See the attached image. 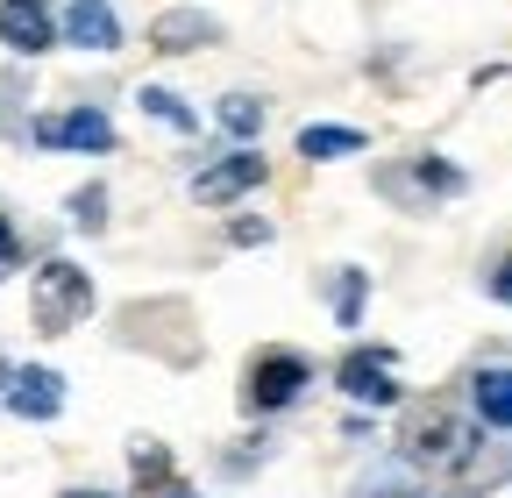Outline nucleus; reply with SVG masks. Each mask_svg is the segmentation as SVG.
<instances>
[{
	"mask_svg": "<svg viewBox=\"0 0 512 498\" xmlns=\"http://www.w3.org/2000/svg\"><path fill=\"white\" fill-rule=\"evenodd\" d=\"M8 406H15L22 420H50V413L64 406V378H57V370H15Z\"/></svg>",
	"mask_w": 512,
	"mask_h": 498,
	"instance_id": "nucleus-10",
	"label": "nucleus"
},
{
	"mask_svg": "<svg viewBox=\"0 0 512 498\" xmlns=\"http://www.w3.org/2000/svg\"><path fill=\"white\" fill-rule=\"evenodd\" d=\"M136 100H143V114H150V121H171L178 136H192V129H200V121H192V107H185L178 93H164V86H143Z\"/></svg>",
	"mask_w": 512,
	"mask_h": 498,
	"instance_id": "nucleus-12",
	"label": "nucleus"
},
{
	"mask_svg": "<svg viewBox=\"0 0 512 498\" xmlns=\"http://www.w3.org/2000/svg\"><path fill=\"white\" fill-rule=\"evenodd\" d=\"M64 36H72L79 50H121V15L107 8V0H72Z\"/></svg>",
	"mask_w": 512,
	"mask_h": 498,
	"instance_id": "nucleus-9",
	"label": "nucleus"
},
{
	"mask_svg": "<svg viewBox=\"0 0 512 498\" xmlns=\"http://www.w3.org/2000/svg\"><path fill=\"white\" fill-rule=\"evenodd\" d=\"M0 43L36 57L57 43V22H50V0H0Z\"/></svg>",
	"mask_w": 512,
	"mask_h": 498,
	"instance_id": "nucleus-7",
	"label": "nucleus"
},
{
	"mask_svg": "<svg viewBox=\"0 0 512 498\" xmlns=\"http://www.w3.org/2000/svg\"><path fill=\"white\" fill-rule=\"evenodd\" d=\"M43 150H114V121L100 107H72V114H43L36 121Z\"/></svg>",
	"mask_w": 512,
	"mask_h": 498,
	"instance_id": "nucleus-6",
	"label": "nucleus"
},
{
	"mask_svg": "<svg viewBox=\"0 0 512 498\" xmlns=\"http://www.w3.org/2000/svg\"><path fill=\"white\" fill-rule=\"evenodd\" d=\"M306 378H313L306 356H292V349H264V356L249 363V378H242V406H249V413H285V406L306 392Z\"/></svg>",
	"mask_w": 512,
	"mask_h": 498,
	"instance_id": "nucleus-3",
	"label": "nucleus"
},
{
	"mask_svg": "<svg viewBox=\"0 0 512 498\" xmlns=\"http://www.w3.org/2000/svg\"><path fill=\"white\" fill-rule=\"evenodd\" d=\"M29 314H36V335H72V328L93 314V278H86L79 264L50 257V264L36 271V285H29Z\"/></svg>",
	"mask_w": 512,
	"mask_h": 498,
	"instance_id": "nucleus-1",
	"label": "nucleus"
},
{
	"mask_svg": "<svg viewBox=\"0 0 512 498\" xmlns=\"http://www.w3.org/2000/svg\"><path fill=\"white\" fill-rule=\"evenodd\" d=\"M72 221H79V228H100V221H107V193H100V185L72 193Z\"/></svg>",
	"mask_w": 512,
	"mask_h": 498,
	"instance_id": "nucleus-17",
	"label": "nucleus"
},
{
	"mask_svg": "<svg viewBox=\"0 0 512 498\" xmlns=\"http://www.w3.org/2000/svg\"><path fill=\"white\" fill-rule=\"evenodd\" d=\"M214 36H221V22L200 15V8H171V15L150 22V43H157L164 57H185V50H200V43H214Z\"/></svg>",
	"mask_w": 512,
	"mask_h": 498,
	"instance_id": "nucleus-8",
	"label": "nucleus"
},
{
	"mask_svg": "<svg viewBox=\"0 0 512 498\" xmlns=\"http://www.w3.org/2000/svg\"><path fill=\"white\" fill-rule=\"evenodd\" d=\"M335 385L356 399V406H392L399 399V356L392 349H349L335 363Z\"/></svg>",
	"mask_w": 512,
	"mask_h": 498,
	"instance_id": "nucleus-4",
	"label": "nucleus"
},
{
	"mask_svg": "<svg viewBox=\"0 0 512 498\" xmlns=\"http://www.w3.org/2000/svg\"><path fill=\"white\" fill-rule=\"evenodd\" d=\"M363 150V129H299V157H349Z\"/></svg>",
	"mask_w": 512,
	"mask_h": 498,
	"instance_id": "nucleus-13",
	"label": "nucleus"
},
{
	"mask_svg": "<svg viewBox=\"0 0 512 498\" xmlns=\"http://www.w3.org/2000/svg\"><path fill=\"white\" fill-rule=\"evenodd\" d=\"M221 121H228V129H235V136H256V129H264V107H256L249 93H228V107H221Z\"/></svg>",
	"mask_w": 512,
	"mask_h": 498,
	"instance_id": "nucleus-15",
	"label": "nucleus"
},
{
	"mask_svg": "<svg viewBox=\"0 0 512 498\" xmlns=\"http://www.w3.org/2000/svg\"><path fill=\"white\" fill-rule=\"evenodd\" d=\"M264 178H271V157H256V150H235V157H221V164H207L200 178H192V200H200V207H228V200L256 193Z\"/></svg>",
	"mask_w": 512,
	"mask_h": 498,
	"instance_id": "nucleus-5",
	"label": "nucleus"
},
{
	"mask_svg": "<svg viewBox=\"0 0 512 498\" xmlns=\"http://www.w3.org/2000/svg\"><path fill=\"white\" fill-rule=\"evenodd\" d=\"M491 299H505V306H512V257L491 271Z\"/></svg>",
	"mask_w": 512,
	"mask_h": 498,
	"instance_id": "nucleus-18",
	"label": "nucleus"
},
{
	"mask_svg": "<svg viewBox=\"0 0 512 498\" xmlns=\"http://www.w3.org/2000/svg\"><path fill=\"white\" fill-rule=\"evenodd\" d=\"M399 442L420 456V463H448V470H470V449H477V434L456 420V413H448L441 399H427V406H413L406 413V434H399Z\"/></svg>",
	"mask_w": 512,
	"mask_h": 498,
	"instance_id": "nucleus-2",
	"label": "nucleus"
},
{
	"mask_svg": "<svg viewBox=\"0 0 512 498\" xmlns=\"http://www.w3.org/2000/svg\"><path fill=\"white\" fill-rule=\"evenodd\" d=\"M8 264H15V228L0 221V271H8Z\"/></svg>",
	"mask_w": 512,
	"mask_h": 498,
	"instance_id": "nucleus-19",
	"label": "nucleus"
},
{
	"mask_svg": "<svg viewBox=\"0 0 512 498\" xmlns=\"http://www.w3.org/2000/svg\"><path fill=\"white\" fill-rule=\"evenodd\" d=\"M136 484H171V456L150 449V442H136Z\"/></svg>",
	"mask_w": 512,
	"mask_h": 498,
	"instance_id": "nucleus-16",
	"label": "nucleus"
},
{
	"mask_svg": "<svg viewBox=\"0 0 512 498\" xmlns=\"http://www.w3.org/2000/svg\"><path fill=\"white\" fill-rule=\"evenodd\" d=\"M64 498H100V491H64Z\"/></svg>",
	"mask_w": 512,
	"mask_h": 498,
	"instance_id": "nucleus-20",
	"label": "nucleus"
},
{
	"mask_svg": "<svg viewBox=\"0 0 512 498\" xmlns=\"http://www.w3.org/2000/svg\"><path fill=\"white\" fill-rule=\"evenodd\" d=\"M164 498H192V491H164Z\"/></svg>",
	"mask_w": 512,
	"mask_h": 498,
	"instance_id": "nucleus-21",
	"label": "nucleus"
},
{
	"mask_svg": "<svg viewBox=\"0 0 512 498\" xmlns=\"http://www.w3.org/2000/svg\"><path fill=\"white\" fill-rule=\"evenodd\" d=\"M470 399H477L484 427H505V434H512V363L477 370V378H470Z\"/></svg>",
	"mask_w": 512,
	"mask_h": 498,
	"instance_id": "nucleus-11",
	"label": "nucleus"
},
{
	"mask_svg": "<svg viewBox=\"0 0 512 498\" xmlns=\"http://www.w3.org/2000/svg\"><path fill=\"white\" fill-rule=\"evenodd\" d=\"M363 292H370V278H363V271H342V292H335V321H342V328L363 321Z\"/></svg>",
	"mask_w": 512,
	"mask_h": 498,
	"instance_id": "nucleus-14",
	"label": "nucleus"
}]
</instances>
